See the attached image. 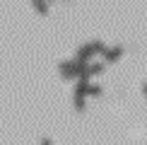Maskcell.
Instances as JSON below:
<instances>
[{
  "label": "cell",
  "mask_w": 147,
  "mask_h": 145,
  "mask_svg": "<svg viewBox=\"0 0 147 145\" xmlns=\"http://www.w3.org/2000/svg\"><path fill=\"white\" fill-rule=\"evenodd\" d=\"M41 145H53V140L48 136H44V138H41Z\"/></svg>",
  "instance_id": "2"
},
{
  "label": "cell",
  "mask_w": 147,
  "mask_h": 145,
  "mask_svg": "<svg viewBox=\"0 0 147 145\" xmlns=\"http://www.w3.org/2000/svg\"><path fill=\"white\" fill-rule=\"evenodd\" d=\"M34 7L39 10L41 15H46V12H48V5H46V3H34Z\"/></svg>",
  "instance_id": "1"
}]
</instances>
